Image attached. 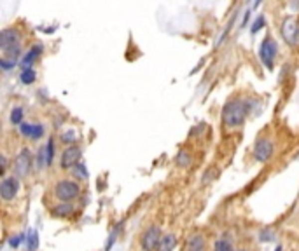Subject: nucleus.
<instances>
[{"label": "nucleus", "instance_id": "nucleus-4", "mask_svg": "<svg viewBox=\"0 0 299 251\" xmlns=\"http://www.w3.org/2000/svg\"><path fill=\"white\" fill-rule=\"evenodd\" d=\"M277 54H278V42L273 39L271 35H266L259 47V58H261V63L268 68V70H273V65L275 60H277Z\"/></svg>", "mask_w": 299, "mask_h": 251}, {"label": "nucleus", "instance_id": "nucleus-18", "mask_svg": "<svg viewBox=\"0 0 299 251\" xmlns=\"http://www.w3.org/2000/svg\"><path fill=\"white\" fill-rule=\"evenodd\" d=\"M23 115H25V112H23L21 106H14V108L11 110V122L14 124V126H21Z\"/></svg>", "mask_w": 299, "mask_h": 251}, {"label": "nucleus", "instance_id": "nucleus-2", "mask_svg": "<svg viewBox=\"0 0 299 251\" xmlns=\"http://www.w3.org/2000/svg\"><path fill=\"white\" fill-rule=\"evenodd\" d=\"M21 33L16 28H4L0 32V49L4 53L2 58H11L18 60L21 54Z\"/></svg>", "mask_w": 299, "mask_h": 251}, {"label": "nucleus", "instance_id": "nucleus-7", "mask_svg": "<svg viewBox=\"0 0 299 251\" xmlns=\"http://www.w3.org/2000/svg\"><path fill=\"white\" fill-rule=\"evenodd\" d=\"M32 152L28 149H23L14 159V173L18 178H26L32 171Z\"/></svg>", "mask_w": 299, "mask_h": 251}, {"label": "nucleus", "instance_id": "nucleus-19", "mask_svg": "<svg viewBox=\"0 0 299 251\" xmlns=\"http://www.w3.org/2000/svg\"><path fill=\"white\" fill-rule=\"evenodd\" d=\"M264 26H266V18H264L263 14H259V16H257V18L252 21V26H250V33H252V35H256V33L261 32V30H263Z\"/></svg>", "mask_w": 299, "mask_h": 251}, {"label": "nucleus", "instance_id": "nucleus-23", "mask_svg": "<svg viewBox=\"0 0 299 251\" xmlns=\"http://www.w3.org/2000/svg\"><path fill=\"white\" fill-rule=\"evenodd\" d=\"M72 173H74L77 178H82V180H84V178H88V171H86V166H84V164H81V163H79L75 167H72Z\"/></svg>", "mask_w": 299, "mask_h": 251}, {"label": "nucleus", "instance_id": "nucleus-24", "mask_svg": "<svg viewBox=\"0 0 299 251\" xmlns=\"http://www.w3.org/2000/svg\"><path fill=\"white\" fill-rule=\"evenodd\" d=\"M185 154H187V152H180V154H178V157H177V164H178V166H187V164L191 163V159H187V157H185Z\"/></svg>", "mask_w": 299, "mask_h": 251}, {"label": "nucleus", "instance_id": "nucleus-8", "mask_svg": "<svg viewBox=\"0 0 299 251\" xmlns=\"http://www.w3.org/2000/svg\"><path fill=\"white\" fill-rule=\"evenodd\" d=\"M273 152H275V147H273V142L270 138H259L254 145V159L257 163H268V161L273 157Z\"/></svg>", "mask_w": 299, "mask_h": 251}, {"label": "nucleus", "instance_id": "nucleus-20", "mask_svg": "<svg viewBox=\"0 0 299 251\" xmlns=\"http://www.w3.org/2000/svg\"><path fill=\"white\" fill-rule=\"evenodd\" d=\"M16 65H18V60H11V58H0V68H2L4 72H11Z\"/></svg>", "mask_w": 299, "mask_h": 251}, {"label": "nucleus", "instance_id": "nucleus-6", "mask_svg": "<svg viewBox=\"0 0 299 251\" xmlns=\"http://www.w3.org/2000/svg\"><path fill=\"white\" fill-rule=\"evenodd\" d=\"M161 229L157 225H150L149 229H146V232L142 234V239H140V244H142L144 251H157V246L161 243Z\"/></svg>", "mask_w": 299, "mask_h": 251}, {"label": "nucleus", "instance_id": "nucleus-16", "mask_svg": "<svg viewBox=\"0 0 299 251\" xmlns=\"http://www.w3.org/2000/svg\"><path fill=\"white\" fill-rule=\"evenodd\" d=\"M72 204L70 202H61L60 206H56L54 208V211H53V215L54 216H61V218H65V216H70L72 215Z\"/></svg>", "mask_w": 299, "mask_h": 251}, {"label": "nucleus", "instance_id": "nucleus-25", "mask_svg": "<svg viewBox=\"0 0 299 251\" xmlns=\"http://www.w3.org/2000/svg\"><path fill=\"white\" fill-rule=\"evenodd\" d=\"M23 239H25V237H23V234H18V236H12L11 239H9V244H11L12 248H18L19 243H21Z\"/></svg>", "mask_w": 299, "mask_h": 251}, {"label": "nucleus", "instance_id": "nucleus-31", "mask_svg": "<svg viewBox=\"0 0 299 251\" xmlns=\"http://www.w3.org/2000/svg\"><path fill=\"white\" fill-rule=\"evenodd\" d=\"M238 251H247V250H238Z\"/></svg>", "mask_w": 299, "mask_h": 251}, {"label": "nucleus", "instance_id": "nucleus-28", "mask_svg": "<svg viewBox=\"0 0 299 251\" xmlns=\"http://www.w3.org/2000/svg\"><path fill=\"white\" fill-rule=\"evenodd\" d=\"M5 169H7V159L5 156H2V173H5Z\"/></svg>", "mask_w": 299, "mask_h": 251}, {"label": "nucleus", "instance_id": "nucleus-21", "mask_svg": "<svg viewBox=\"0 0 299 251\" xmlns=\"http://www.w3.org/2000/svg\"><path fill=\"white\" fill-rule=\"evenodd\" d=\"M215 251H235L233 250V244L229 239H219L217 243H215Z\"/></svg>", "mask_w": 299, "mask_h": 251}, {"label": "nucleus", "instance_id": "nucleus-11", "mask_svg": "<svg viewBox=\"0 0 299 251\" xmlns=\"http://www.w3.org/2000/svg\"><path fill=\"white\" fill-rule=\"evenodd\" d=\"M42 51H44L42 44H35V46L30 47L28 53H26L25 56L21 58V70H23V68H32L33 61H35L37 58L42 54Z\"/></svg>", "mask_w": 299, "mask_h": 251}, {"label": "nucleus", "instance_id": "nucleus-10", "mask_svg": "<svg viewBox=\"0 0 299 251\" xmlns=\"http://www.w3.org/2000/svg\"><path fill=\"white\" fill-rule=\"evenodd\" d=\"M19 192V178L18 176H7L2 180V185H0V195L5 202L14 201V197Z\"/></svg>", "mask_w": 299, "mask_h": 251}, {"label": "nucleus", "instance_id": "nucleus-30", "mask_svg": "<svg viewBox=\"0 0 299 251\" xmlns=\"http://www.w3.org/2000/svg\"><path fill=\"white\" fill-rule=\"evenodd\" d=\"M275 251H282V246H278V248H277V250H275Z\"/></svg>", "mask_w": 299, "mask_h": 251}, {"label": "nucleus", "instance_id": "nucleus-29", "mask_svg": "<svg viewBox=\"0 0 299 251\" xmlns=\"http://www.w3.org/2000/svg\"><path fill=\"white\" fill-rule=\"evenodd\" d=\"M261 2H263V0H256V4H254V7H252V9H257V7H259Z\"/></svg>", "mask_w": 299, "mask_h": 251}, {"label": "nucleus", "instance_id": "nucleus-1", "mask_svg": "<svg viewBox=\"0 0 299 251\" xmlns=\"http://www.w3.org/2000/svg\"><path fill=\"white\" fill-rule=\"evenodd\" d=\"M249 115V103L243 99H231L222 108V122L226 128H240Z\"/></svg>", "mask_w": 299, "mask_h": 251}, {"label": "nucleus", "instance_id": "nucleus-9", "mask_svg": "<svg viewBox=\"0 0 299 251\" xmlns=\"http://www.w3.org/2000/svg\"><path fill=\"white\" fill-rule=\"evenodd\" d=\"M81 157H82L81 147H77V145L67 147V149L63 150V154H61V159H60L61 169H72V167H75L79 163H81Z\"/></svg>", "mask_w": 299, "mask_h": 251}, {"label": "nucleus", "instance_id": "nucleus-15", "mask_svg": "<svg viewBox=\"0 0 299 251\" xmlns=\"http://www.w3.org/2000/svg\"><path fill=\"white\" fill-rule=\"evenodd\" d=\"M37 166H39L40 169H46V167L49 166V156H47L46 145H42L39 149V156H37Z\"/></svg>", "mask_w": 299, "mask_h": 251}, {"label": "nucleus", "instance_id": "nucleus-13", "mask_svg": "<svg viewBox=\"0 0 299 251\" xmlns=\"http://www.w3.org/2000/svg\"><path fill=\"white\" fill-rule=\"evenodd\" d=\"M187 251H205V239L201 236H192L187 243Z\"/></svg>", "mask_w": 299, "mask_h": 251}, {"label": "nucleus", "instance_id": "nucleus-17", "mask_svg": "<svg viewBox=\"0 0 299 251\" xmlns=\"http://www.w3.org/2000/svg\"><path fill=\"white\" fill-rule=\"evenodd\" d=\"M25 241H26V250L28 251H35L37 246H39V237H37L35 230H30L28 236L25 237Z\"/></svg>", "mask_w": 299, "mask_h": 251}, {"label": "nucleus", "instance_id": "nucleus-27", "mask_svg": "<svg viewBox=\"0 0 299 251\" xmlns=\"http://www.w3.org/2000/svg\"><path fill=\"white\" fill-rule=\"evenodd\" d=\"M250 12H252V11H250V9H249V11H245V16H243V23H242V26H245V25H247V21H249V18H250Z\"/></svg>", "mask_w": 299, "mask_h": 251}, {"label": "nucleus", "instance_id": "nucleus-12", "mask_svg": "<svg viewBox=\"0 0 299 251\" xmlns=\"http://www.w3.org/2000/svg\"><path fill=\"white\" fill-rule=\"evenodd\" d=\"M175 246H177V237H175L173 234H166V236L161 237L157 251H173Z\"/></svg>", "mask_w": 299, "mask_h": 251}, {"label": "nucleus", "instance_id": "nucleus-22", "mask_svg": "<svg viewBox=\"0 0 299 251\" xmlns=\"http://www.w3.org/2000/svg\"><path fill=\"white\" fill-rule=\"evenodd\" d=\"M42 135H44V126H42V124H33L30 140H39V138H42Z\"/></svg>", "mask_w": 299, "mask_h": 251}, {"label": "nucleus", "instance_id": "nucleus-26", "mask_svg": "<svg viewBox=\"0 0 299 251\" xmlns=\"http://www.w3.org/2000/svg\"><path fill=\"white\" fill-rule=\"evenodd\" d=\"M61 140H63L65 143H74L75 142V140H74V133H70V131L65 133V135L61 136Z\"/></svg>", "mask_w": 299, "mask_h": 251}, {"label": "nucleus", "instance_id": "nucleus-3", "mask_svg": "<svg viewBox=\"0 0 299 251\" xmlns=\"http://www.w3.org/2000/svg\"><path fill=\"white\" fill-rule=\"evenodd\" d=\"M282 39L287 46L296 47L299 44V19L296 16H287L284 18L280 26Z\"/></svg>", "mask_w": 299, "mask_h": 251}, {"label": "nucleus", "instance_id": "nucleus-5", "mask_svg": "<svg viewBox=\"0 0 299 251\" xmlns=\"http://www.w3.org/2000/svg\"><path fill=\"white\" fill-rule=\"evenodd\" d=\"M54 195L60 202H72L81 195V187L72 180H60L54 187Z\"/></svg>", "mask_w": 299, "mask_h": 251}, {"label": "nucleus", "instance_id": "nucleus-14", "mask_svg": "<svg viewBox=\"0 0 299 251\" xmlns=\"http://www.w3.org/2000/svg\"><path fill=\"white\" fill-rule=\"evenodd\" d=\"M35 79H37V74L33 68H23L21 74H19V81H21V84H25V85L33 84Z\"/></svg>", "mask_w": 299, "mask_h": 251}]
</instances>
